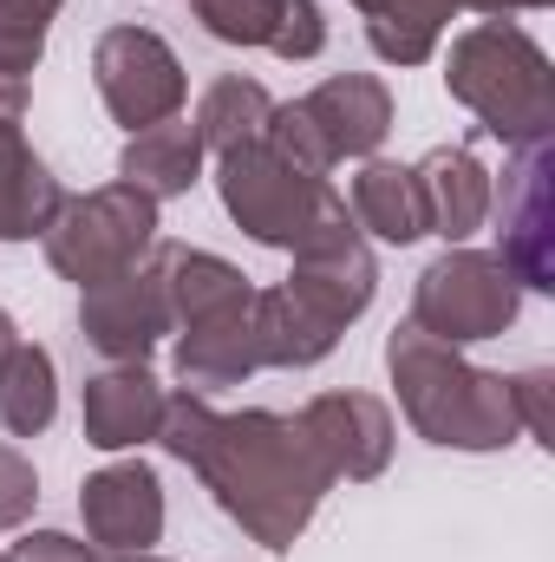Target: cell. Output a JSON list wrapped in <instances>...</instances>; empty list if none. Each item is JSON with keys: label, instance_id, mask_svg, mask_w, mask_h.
<instances>
[{"label": "cell", "instance_id": "cell-20", "mask_svg": "<svg viewBox=\"0 0 555 562\" xmlns=\"http://www.w3.org/2000/svg\"><path fill=\"white\" fill-rule=\"evenodd\" d=\"M353 229L360 236H380L393 249H406L424 236V203H418V177L412 164H393V157H360V177H353Z\"/></svg>", "mask_w": 555, "mask_h": 562}, {"label": "cell", "instance_id": "cell-9", "mask_svg": "<svg viewBox=\"0 0 555 562\" xmlns=\"http://www.w3.org/2000/svg\"><path fill=\"white\" fill-rule=\"evenodd\" d=\"M555 150L550 138L510 144L503 183H490V210H497V256L517 269L523 288L550 294L555 288V196H550Z\"/></svg>", "mask_w": 555, "mask_h": 562}, {"label": "cell", "instance_id": "cell-15", "mask_svg": "<svg viewBox=\"0 0 555 562\" xmlns=\"http://www.w3.org/2000/svg\"><path fill=\"white\" fill-rule=\"evenodd\" d=\"M163 386L150 380V367H105L86 380V445L92 451H138L157 438L163 419Z\"/></svg>", "mask_w": 555, "mask_h": 562}, {"label": "cell", "instance_id": "cell-23", "mask_svg": "<svg viewBox=\"0 0 555 562\" xmlns=\"http://www.w3.org/2000/svg\"><path fill=\"white\" fill-rule=\"evenodd\" d=\"M269 112H275V99H269L262 79L223 72V79H209V92L196 105V138H203L209 157H229V150H242V144H256L269 132Z\"/></svg>", "mask_w": 555, "mask_h": 562}, {"label": "cell", "instance_id": "cell-14", "mask_svg": "<svg viewBox=\"0 0 555 562\" xmlns=\"http://www.w3.org/2000/svg\"><path fill=\"white\" fill-rule=\"evenodd\" d=\"M301 112L314 119V132L333 150V164L373 157V150L386 144V132H393V92H386V79H373V72H333V79H320V86L301 99Z\"/></svg>", "mask_w": 555, "mask_h": 562}, {"label": "cell", "instance_id": "cell-10", "mask_svg": "<svg viewBox=\"0 0 555 562\" xmlns=\"http://www.w3.org/2000/svg\"><path fill=\"white\" fill-rule=\"evenodd\" d=\"M79 334L112 367H144L157 353V340L170 334V294H163L157 249L144 256L138 269H125V276L79 288Z\"/></svg>", "mask_w": 555, "mask_h": 562}, {"label": "cell", "instance_id": "cell-3", "mask_svg": "<svg viewBox=\"0 0 555 562\" xmlns=\"http://www.w3.org/2000/svg\"><path fill=\"white\" fill-rule=\"evenodd\" d=\"M444 92L477 112V125L503 144H536L555 132V72L550 53L510 26V20H484L471 33L451 40L444 53Z\"/></svg>", "mask_w": 555, "mask_h": 562}, {"label": "cell", "instance_id": "cell-35", "mask_svg": "<svg viewBox=\"0 0 555 562\" xmlns=\"http://www.w3.org/2000/svg\"><path fill=\"white\" fill-rule=\"evenodd\" d=\"M0 562H13V557H7V550H0Z\"/></svg>", "mask_w": 555, "mask_h": 562}, {"label": "cell", "instance_id": "cell-12", "mask_svg": "<svg viewBox=\"0 0 555 562\" xmlns=\"http://www.w3.org/2000/svg\"><path fill=\"white\" fill-rule=\"evenodd\" d=\"M301 425H307V438H314V451L327 458V471H333V484L347 477V484H373L386 464H393V438H399V425L386 413V400H373V393H314L307 406H301Z\"/></svg>", "mask_w": 555, "mask_h": 562}, {"label": "cell", "instance_id": "cell-1", "mask_svg": "<svg viewBox=\"0 0 555 562\" xmlns=\"http://www.w3.org/2000/svg\"><path fill=\"white\" fill-rule=\"evenodd\" d=\"M157 445L203 477V491L249 543L275 557L301 543L320 497L333 491V471L314 451L307 425L281 413H216L203 393H170Z\"/></svg>", "mask_w": 555, "mask_h": 562}, {"label": "cell", "instance_id": "cell-26", "mask_svg": "<svg viewBox=\"0 0 555 562\" xmlns=\"http://www.w3.org/2000/svg\"><path fill=\"white\" fill-rule=\"evenodd\" d=\"M190 7H196L203 33L223 46H269L281 13V0H190Z\"/></svg>", "mask_w": 555, "mask_h": 562}, {"label": "cell", "instance_id": "cell-29", "mask_svg": "<svg viewBox=\"0 0 555 562\" xmlns=\"http://www.w3.org/2000/svg\"><path fill=\"white\" fill-rule=\"evenodd\" d=\"M550 373L543 367H530V373H517L510 380V393H517V419H523V438H536V445H550Z\"/></svg>", "mask_w": 555, "mask_h": 562}, {"label": "cell", "instance_id": "cell-33", "mask_svg": "<svg viewBox=\"0 0 555 562\" xmlns=\"http://www.w3.org/2000/svg\"><path fill=\"white\" fill-rule=\"evenodd\" d=\"M13 347H20V334H13V314H7V307H0V360H7V353H13Z\"/></svg>", "mask_w": 555, "mask_h": 562}, {"label": "cell", "instance_id": "cell-11", "mask_svg": "<svg viewBox=\"0 0 555 562\" xmlns=\"http://www.w3.org/2000/svg\"><path fill=\"white\" fill-rule=\"evenodd\" d=\"M79 517L99 557H144L163 537V477L144 458H118L79 484Z\"/></svg>", "mask_w": 555, "mask_h": 562}, {"label": "cell", "instance_id": "cell-5", "mask_svg": "<svg viewBox=\"0 0 555 562\" xmlns=\"http://www.w3.org/2000/svg\"><path fill=\"white\" fill-rule=\"evenodd\" d=\"M523 307V281L497 249H444L412 288V327L444 347L497 340Z\"/></svg>", "mask_w": 555, "mask_h": 562}, {"label": "cell", "instance_id": "cell-4", "mask_svg": "<svg viewBox=\"0 0 555 562\" xmlns=\"http://www.w3.org/2000/svg\"><path fill=\"white\" fill-rule=\"evenodd\" d=\"M39 243H46V262H53L59 281H72V288L112 281L125 269H138L144 256L157 249V203L118 177L105 190L66 196Z\"/></svg>", "mask_w": 555, "mask_h": 562}, {"label": "cell", "instance_id": "cell-2", "mask_svg": "<svg viewBox=\"0 0 555 562\" xmlns=\"http://www.w3.org/2000/svg\"><path fill=\"white\" fill-rule=\"evenodd\" d=\"M386 367H393L399 406H406V419H412L418 438H431V445H444V451H503L510 438H523L510 380L471 367L457 347L431 340L412 321L393 327Z\"/></svg>", "mask_w": 555, "mask_h": 562}, {"label": "cell", "instance_id": "cell-19", "mask_svg": "<svg viewBox=\"0 0 555 562\" xmlns=\"http://www.w3.org/2000/svg\"><path fill=\"white\" fill-rule=\"evenodd\" d=\"M249 307H256V301H249ZM249 307L229 314V321L183 327V340H177V380H183V393H203V400H209V393H229V386H242L249 373H262Z\"/></svg>", "mask_w": 555, "mask_h": 562}, {"label": "cell", "instance_id": "cell-13", "mask_svg": "<svg viewBox=\"0 0 555 562\" xmlns=\"http://www.w3.org/2000/svg\"><path fill=\"white\" fill-rule=\"evenodd\" d=\"M424 236H444V249H464L490 223V170L471 157V144H438L412 164Z\"/></svg>", "mask_w": 555, "mask_h": 562}, {"label": "cell", "instance_id": "cell-25", "mask_svg": "<svg viewBox=\"0 0 555 562\" xmlns=\"http://www.w3.org/2000/svg\"><path fill=\"white\" fill-rule=\"evenodd\" d=\"M66 0H0V72L26 79L46 59V33Z\"/></svg>", "mask_w": 555, "mask_h": 562}, {"label": "cell", "instance_id": "cell-24", "mask_svg": "<svg viewBox=\"0 0 555 562\" xmlns=\"http://www.w3.org/2000/svg\"><path fill=\"white\" fill-rule=\"evenodd\" d=\"M53 419H59V367L39 340H20L0 360V425L13 438H39Z\"/></svg>", "mask_w": 555, "mask_h": 562}, {"label": "cell", "instance_id": "cell-27", "mask_svg": "<svg viewBox=\"0 0 555 562\" xmlns=\"http://www.w3.org/2000/svg\"><path fill=\"white\" fill-rule=\"evenodd\" d=\"M269 53H275V59H320V53H327L320 0H281L275 33H269Z\"/></svg>", "mask_w": 555, "mask_h": 562}, {"label": "cell", "instance_id": "cell-7", "mask_svg": "<svg viewBox=\"0 0 555 562\" xmlns=\"http://www.w3.org/2000/svg\"><path fill=\"white\" fill-rule=\"evenodd\" d=\"M216 190H223V210L242 223L249 243H262V249H294L333 183L294 170L287 157H275L269 144L256 138V144H242V150H229V157H216Z\"/></svg>", "mask_w": 555, "mask_h": 562}, {"label": "cell", "instance_id": "cell-30", "mask_svg": "<svg viewBox=\"0 0 555 562\" xmlns=\"http://www.w3.org/2000/svg\"><path fill=\"white\" fill-rule=\"evenodd\" d=\"M13 562H112V557H99L92 543H79L66 530H33V537L13 543Z\"/></svg>", "mask_w": 555, "mask_h": 562}, {"label": "cell", "instance_id": "cell-8", "mask_svg": "<svg viewBox=\"0 0 555 562\" xmlns=\"http://www.w3.org/2000/svg\"><path fill=\"white\" fill-rule=\"evenodd\" d=\"M92 79H99L105 112H112L125 132H144V125L177 119L183 99H190L183 59H177L170 40L150 33V26H105L99 46H92Z\"/></svg>", "mask_w": 555, "mask_h": 562}, {"label": "cell", "instance_id": "cell-17", "mask_svg": "<svg viewBox=\"0 0 555 562\" xmlns=\"http://www.w3.org/2000/svg\"><path fill=\"white\" fill-rule=\"evenodd\" d=\"M203 138H196V119H163V125H144L132 132V144L118 150V177L144 190L150 203H170V196H190L196 177H203Z\"/></svg>", "mask_w": 555, "mask_h": 562}, {"label": "cell", "instance_id": "cell-6", "mask_svg": "<svg viewBox=\"0 0 555 562\" xmlns=\"http://www.w3.org/2000/svg\"><path fill=\"white\" fill-rule=\"evenodd\" d=\"M294 256V276L281 281L320 327H333V334H347L366 307H373V294H380V262H373V249H366V236L353 229V216H347V196L340 190H327V203L314 210V223H307V236L287 249Z\"/></svg>", "mask_w": 555, "mask_h": 562}, {"label": "cell", "instance_id": "cell-18", "mask_svg": "<svg viewBox=\"0 0 555 562\" xmlns=\"http://www.w3.org/2000/svg\"><path fill=\"white\" fill-rule=\"evenodd\" d=\"M66 190L20 125H0V243H33L59 216Z\"/></svg>", "mask_w": 555, "mask_h": 562}, {"label": "cell", "instance_id": "cell-31", "mask_svg": "<svg viewBox=\"0 0 555 562\" xmlns=\"http://www.w3.org/2000/svg\"><path fill=\"white\" fill-rule=\"evenodd\" d=\"M20 119H26V79L0 72V125H20Z\"/></svg>", "mask_w": 555, "mask_h": 562}, {"label": "cell", "instance_id": "cell-22", "mask_svg": "<svg viewBox=\"0 0 555 562\" xmlns=\"http://www.w3.org/2000/svg\"><path fill=\"white\" fill-rule=\"evenodd\" d=\"M366 20V40L386 66H424L438 53L444 20L457 13V0H353Z\"/></svg>", "mask_w": 555, "mask_h": 562}, {"label": "cell", "instance_id": "cell-16", "mask_svg": "<svg viewBox=\"0 0 555 562\" xmlns=\"http://www.w3.org/2000/svg\"><path fill=\"white\" fill-rule=\"evenodd\" d=\"M157 269H163V294H170V327H203V321H229L256 301L249 276L209 249H177V243H157Z\"/></svg>", "mask_w": 555, "mask_h": 562}, {"label": "cell", "instance_id": "cell-28", "mask_svg": "<svg viewBox=\"0 0 555 562\" xmlns=\"http://www.w3.org/2000/svg\"><path fill=\"white\" fill-rule=\"evenodd\" d=\"M33 504H39V471H33V458H26L20 445H0V537L20 530V524L33 517Z\"/></svg>", "mask_w": 555, "mask_h": 562}, {"label": "cell", "instance_id": "cell-32", "mask_svg": "<svg viewBox=\"0 0 555 562\" xmlns=\"http://www.w3.org/2000/svg\"><path fill=\"white\" fill-rule=\"evenodd\" d=\"M457 7H471V13H490V20H510V13H543L550 0H457Z\"/></svg>", "mask_w": 555, "mask_h": 562}, {"label": "cell", "instance_id": "cell-21", "mask_svg": "<svg viewBox=\"0 0 555 562\" xmlns=\"http://www.w3.org/2000/svg\"><path fill=\"white\" fill-rule=\"evenodd\" d=\"M249 327H256V360L262 367H281V373H301V367H320L340 334L320 327L287 288H256V307H249Z\"/></svg>", "mask_w": 555, "mask_h": 562}, {"label": "cell", "instance_id": "cell-34", "mask_svg": "<svg viewBox=\"0 0 555 562\" xmlns=\"http://www.w3.org/2000/svg\"><path fill=\"white\" fill-rule=\"evenodd\" d=\"M112 562H163V557H150V550H144V557H112Z\"/></svg>", "mask_w": 555, "mask_h": 562}]
</instances>
